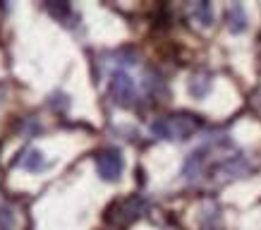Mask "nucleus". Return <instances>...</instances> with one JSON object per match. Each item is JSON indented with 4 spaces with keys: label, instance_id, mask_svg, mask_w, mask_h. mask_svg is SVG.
Segmentation results:
<instances>
[{
    "label": "nucleus",
    "instance_id": "9",
    "mask_svg": "<svg viewBox=\"0 0 261 230\" xmlns=\"http://www.w3.org/2000/svg\"><path fill=\"white\" fill-rule=\"evenodd\" d=\"M46 10L50 12V15L56 17V19H60V22H67V19H72L74 17V12H72L70 3H46Z\"/></svg>",
    "mask_w": 261,
    "mask_h": 230
},
{
    "label": "nucleus",
    "instance_id": "4",
    "mask_svg": "<svg viewBox=\"0 0 261 230\" xmlns=\"http://www.w3.org/2000/svg\"><path fill=\"white\" fill-rule=\"evenodd\" d=\"M113 209H118L120 214H108V221L115 223L118 228H125V225H129L132 221H137L139 216H142L144 211V199L142 197H129V199H122V201H118Z\"/></svg>",
    "mask_w": 261,
    "mask_h": 230
},
{
    "label": "nucleus",
    "instance_id": "1",
    "mask_svg": "<svg viewBox=\"0 0 261 230\" xmlns=\"http://www.w3.org/2000/svg\"><path fill=\"white\" fill-rule=\"evenodd\" d=\"M199 118L197 115H190V113H177V115H168V118H161L151 125V135L159 137V139H190L194 132L199 130Z\"/></svg>",
    "mask_w": 261,
    "mask_h": 230
},
{
    "label": "nucleus",
    "instance_id": "2",
    "mask_svg": "<svg viewBox=\"0 0 261 230\" xmlns=\"http://www.w3.org/2000/svg\"><path fill=\"white\" fill-rule=\"evenodd\" d=\"M122 168H125V159L115 146L101 149L96 154V170H98V177L106 183H118L120 175H122Z\"/></svg>",
    "mask_w": 261,
    "mask_h": 230
},
{
    "label": "nucleus",
    "instance_id": "6",
    "mask_svg": "<svg viewBox=\"0 0 261 230\" xmlns=\"http://www.w3.org/2000/svg\"><path fill=\"white\" fill-rule=\"evenodd\" d=\"M192 15H194V19L201 27H211V22H214V8H211V3H194Z\"/></svg>",
    "mask_w": 261,
    "mask_h": 230
},
{
    "label": "nucleus",
    "instance_id": "3",
    "mask_svg": "<svg viewBox=\"0 0 261 230\" xmlns=\"http://www.w3.org/2000/svg\"><path fill=\"white\" fill-rule=\"evenodd\" d=\"M108 91H111V98L122 108H129L135 104V80L127 74L125 70H115L111 74V84H108Z\"/></svg>",
    "mask_w": 261,
    "mask_h": 230
},
{
    "label": "nucleus",
    "instance_id": "8",
    "mask_svg": "<svg viewBox=\"0 0 261 230\" xmlns=\"http://www.w3.org/2000/svg\"><path fill=\"white\" fill-rule=\"evenodd\" d=\"M211 91V77H206V74H201V77H192L190 82V94L194 96V98H204L206 94Z\"/></svg>",
    "mask_w": 261,
    "mask_h": 230
},
{
    "label": "nucleus",
    "instance_id": "5",
    "mask_svg": "<svg viewBox=\"0 0 261 230\" xmlns=\"http://www.w3.org/2000/svg\"><path fill=\"white\" fill-rule=\"evenodd\" d=\"M225 19H228V29L232 34H242L247 29V12L242 5H230L228 8V15H225Z\"/></svg>",
    "mask_w": 261,
    "mask_h": 230
},
{
    "label": "nucleus",
    "instance_id": "7",
    "mask_svg": "<svg viewBox=\"0 0 261 230\" xmlns=\"http://www.w3.org/2000/svg\"><path fill=\"white\" fill-rule=\"evenodd\" d=\"M46 166H48V163H46V159H43V154H41V151H36V149H32L22 159V168H24V170H32V173H39L41 168H46Z\"/></svg>",
    "mask_w": 261,
    "mask_h": 230
}]
</instances>
